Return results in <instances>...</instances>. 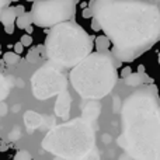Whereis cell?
<instances>
[{
	"instance_id": "5b68a950",
	"label": "cell",
	"mask_w": 160,
	"mask_h": 160,
	"mask_svg": "<svg viewBox=\"0 0 160 160\" xmlns=\"http://www.w3.org/2000/svg\"><path fill=\"white\" fill-rule=\"evenodd\" d=\"M42 148L59 158H86L96 149V132L91 121L78 118L52 128L42 141Z\"/></svg>"
},
{
	"instance_id": "ac0fdd59",
	"label": "cell",
	"mask_w": 160,
	"mask_h": 160,
	"mask_svg": "<svg viewBox=\"0 0 160 160\" xmlns=\"http://www.w3.org/2000/svg\"><path fill=\"white\" fill-rule=\"evenodd\" d=\"M13 48H14V52L18 53V55H21V53L24 52V48H25V47L18 41V42H16V44H14V47H13Z\"/></svg>"
},
{
	"instance_id": "d4e9b609",
	"label": "cell",
	"mask_w": 160,
	"mask_h": 160,
	"mask_svg": "<svg viewBox=\"0 0 160 160\" xmlns=\"http://www.w3.org/2000/svg\"><path fill=\"white\" fill-rule=\"evenodd\" d=\"M25 31H27V34H31V32H32V31H34V28H32V24H31V25H28V27L25 28Z\"/></svg>"
},
{
	"instance_id": "6da1fadb",
	"label": "cell",
	"mask_w": 160,
	"mask_h": 160,
	"mask_svg": "<svg viewBox=\"0 0 160 160\" xmlns=\"http://www.w3.org/2000/svg\"><path fill=\"white\" fill-rule=\"evenodd\" d=\"M88 7L118 61H135L159 41L160 7L153 0H91Z\"/></svg>"
},
{
	"instance_id": "5bb4252c",
	"label": "cell",
	"mask_w": 160,
	"mask_h": 160,
	"mask_svg": "<svg viewBox=\"0 0 160 160\" xmlns=\"http://www.w3.org/2000/svg\"><path fill=\"white\" fill-rule=\"evenodd\" d=\"M42 48L44 47H37V48H32V49L28 52L27 55V61L30 63H37L39 59L42 58Z\"/></svg>"
},
{
	"instance_id": "484cf974",
	"label": "cell",
	"mask_w": 160,
	"mask_h": 160,
	"mask_svg": "<svg viewBox=\"0 0 160 160\" xmlns=\"http://www.w3.org/2000/svg\"><path fill=\"white\" fill-rule=\"evenodd\" d=\"M17 2H20V0H10V3H17Z\"/></svg>"
},
{
	"instance_id": "f546056e",
	"label": "cell",
	"mask_w": 160,
	"mask_h": 160,
	"mask_svg": "<svg viewBox=\"0 0 160 160\" xmlns=\"http://www.w3.org/2000/svg\"><path fill=\"white\" fill-rule=\"evenodd\" d=\"M158 59H159V65H160V53H159V56H158Z\"/></svg>"
},
{
	"instance_id": "44dd1931",
	"label": "cell",
	"mask_w": 160,
	"mask_h": 160,
	"mask_svg": "<svg viewBox=\"0 0 160 160\" xmlns=\"http://www.w3.org/2000/svg\"><path fill=\"white\" fill-rule=\"evenodd\" d=\"M131 70H132V69H131L129 66H128V68H124V69H122V72H121V78L124 79V78H127L128 75H131V73H132Z\"/></svg>"
},
{
	"instance_id": "9a60e30c",
	"label": "cell",
	"mask_w": 160,
	"mask_h": 160,
	"mask_svg": "<svg viewBox=\"0 0 160 160\" xmlns=\"http://www.w3.org/2000/svg\"><path fill=\"white\" fill-rule=\"evenodd\" d=\"M7 94H8V83L4 76L0 73V101H2L4 97H7Z\"/></svg>"
},
{
	"instance_id": "603a6c76",
	"label": "cell",
	"mask_w": 160,
	"mask_h": 160,
	"mask_svg": "<svg viewBox=\"0 0 160 160\" xmlns=\"http://www.w3.org/2000/svg\"><path fill=\"white\" fill-rule=\"evenodd\" d=\"M10 4V0H0V14H2V10L6 7V6Z\"/></svg>"
},
{
	"instance_id": "277c9868",
	"label": "cell",
	"mask_w": 160,
	"mask_h": 160,
	"mask_svg": "<svg viewBox=\"0 0 160 160\" xmlns=\"http://www.w3.org/2000/svg\"><path fill=\"white\" fill-rule=\"evenodd\" d=\"M44 48L52 63L62 69H72L91 52L93 39L83 27L68 20L51 27Z\"/></svg>"
},
{
	"instance_id": "cb8c5ba5",
	"label": "cell",
	"mask_w": 160,
	"mask_h": 160,
	"mask_svg": "<svg viewBox=\"0 0 160 160\" xmlns=\"http://www.w3.org/2000/svg\"><path fill=\"white\" fill-rule=\"evenodd\" d=\"M18 158H28V159H30L31 156H30V155H27V153H22V155H21V153H18V155L16 156V159H18Z\"/></svg>"
},
{
	"instance_id": "4fadbf2b",
	"label": "cell",
	"mask_w": 160,
	"mask_h": 160,
	"mask_svg": "<svg viewBox=\"0 0 160 160\" xmlns=\"http://www.w3.org/2000/svg\"><path fill=\"white\" fill-rule=\"evenodd\" d=\"M112 47V44H111L110 38H108L107 35H98L96 38V48L98 51H102V52H107V51H110V48Z\"/></svg>"
},
{
	"instance_id": "2e32d148",
	"label": "cell",
	"mask_w": 160,
	"mask_h": 160,
	"mask_svg": "<svg viewBox=\"0 0 160 160\" xmlns=\"http://www.w3.org/2000/svg\"><path fill=\"white\" fill-rule=\"evenodd\" d=\"M3 59H4V62L7 65H16L17 62L20 61V55L16 53L14 51L13 52H6L4 55H3Z\"/></svg>"
},
{
	"instance_id": "4dcf8cb0",
	"label": "cell",
	"mask_w": 160,
	"mask_h": 160,
	"mask_svg": "<svg viewBox=\"0 0 160 160\" xmlns=\"http://www.w3.org/2000/svg\"><path fill=\"white\" fill-rule=\"evenodd\" d=\"M0 51H2V44H0Z\"/></svg>"
},
{
	"instance_id": "d6986e66",
	"label": "cell",
	"mask_w": 160,
	"mask_h": 160,
	"mask_svg": "<svg viewBox=\"0 0 160 160\" xmlns=\"http://www.w3.org/2000/svg\"><path fill=\"white\" fill-rule=\"evenodd\" d=\"M91 30H94V31H100V30H101L100 22L97 21V18H94V17H93V20H91Z\"/></svg>"
},
{
	"instance_id": "83f0119b",
	"label": "cell",
	"mask_w": 160,
	"mask_h": 160,
	"mask_svg": "<svg viewBox=\"0 0 160 160\" xmlns=\"http://www.w3.org/2000/svg\"><path fill=\"white\" fill-rule=\"evenodd\" d=\"M153 2H156V3H158V4H159V3H160V0H153Z\"/></svg>"
},
{
	"instance_id": "ba28073f",
	"label": "cell",
	"mask_w": 160,
	"mask_h": 160,
	"mask_svg": "<svg viewBox=\"0 0 160 160\" xmlns=\"http://www.w3.org/2000/svg\"><path fill=\"white\" fill-rule=\"evenodd\" d=\"M72 108V97L68 93V90H63L58 94V100L55 104V114L59 118H68Z\"/></svg>"
},
{
	"instance_id": "7a4b0ae2",
	"label": "cell",
	"mask_w": 160,
	"mask_h": 160,
	"mask_svg": "<svg viewBox=\"0 0 160 160\" xmlns=\"http://www.w3.org/2000/svg\"><path fill=\"white\" fill-rule=\"evenodd\" d=\"M158 97L149 88L135 91L122 108L124 135L118 143L138 159H160Z\"/></svg>"
},
{
	"instance_id": "8992f818",
	"label": "cell",
	"mask_w": 160,
	"mask_h": 160,
	"mask_svg": "<svg viewBox=\"0 0 160 160\" xmlns=\"http://www.w3.org/2000/svg\"><path fill=\"white\" fill-rule=\"evenodd\" d=\"M78 0H35L31 7L32 24L51 28L62 21L72 20Z\"/></svg>"
},
{
	"instance_id": "e0dca14e",
	"label": "cell",
	"mask_w": 160,
	"mask_h": 160,
	"mask_svg": "<svg viewBox=\"0 0 160 160\" xmlns=\"http://www.w3.org/2000/svg\"><path fill=\"white\" fill-rule=\"evenodd\" d=\"M20 42H21L24 47H31V45H32V37H31V34H24V35L21 37V39H20Z\"/></svg>"
},
{
	"instance_id": "4316f807",
	"label": "cell",
	"mask_w": 160,
	"mask_h": 160,
	"mask_svg": "<svg viewBox=\"0 0 160 160\" xmlns=\"http://www.w3.org/2000/svg\"><path fill=\"white\" fill-rule=\"evenodd\" d=\"M27 2H30V3H34V2H35V0H27Z\"/></svg>"
},
{
	"instance_id": "7c38bea8",
	"label": "cell",
	"mask_w": 160,
	"mask_h": 160,
	"mask_svg": "<svg viewBox=\"0 0 160 160\" xmlns=\"http://www.w3.org/2000/svg\"><path fill=\"white\" fill-rule=\"evenodd\" d=\"M32 24V16H31V11H24L22 14L17 16L16 18V27L20 28V30H25L28 25Z\"/></svg>"
},
{
	"instance_id": "52a82bcc",
	"label": "cell",
	"mask_w": 160,
	"mask_h": 160,
	"mask_svg": "<svg viewBox=\"0 0 160 160\" xmlns=\"http://www.w3.org/2000/svg\"><path fill=\"white\" fill-rule=\"evenodd\" d=\"M62 70V68L52 63L51 61L39 68L31 78V88L34 97L38 100H48L66 90L68 82Z\"/></svg>"
},
{
	"instance_id": "7402d4cb",
	"label": "cell",
	"mask_w": 160,
	"mask_h": 160,
	"mask_svg": "<svg viewBox=\"0 0 160 160\" xmlns=\"http://www.w3.org/2000/svg\"><path fill=\"white\" fill-rule=\"evenodd\" d=\"M14 10H16V14L17 16H20V14H22L25 11V8H24V6H16V7H14Z\"/></svg>"
},
{
	"instance_id": "f1b7e54d",
	"label": "cell",
	"mask_w": 160,
	"mask_h": 160,
	"mask_svg": "<svg viewBox=\"0 0 160 160\" xmlns=\"http://www.w3.org/2000/svg\"><path fill=\"white\" fill-rule=\"evenodd\" d=\"M158 111H159V115H160V105H159V107H158Z\"/></svg>"
},
{
	"instance_id": "ffe728a7",
	"label": "cell",
	"mask_w": 160,
	"mask_h": 160,
	"mask_svg": "<svg viewBox=\"0 0 160 160\" xmlns=\"http://www.w3.org/2000/svg\"><path fill=\"white\" fill-rule=\"evenodd\" d=\"M82 16H83V18H90V17H93V13H91V8H90V7L84 8V10L82 11Z\"/></svg>"
},
{
	"instance_id": "9c48e42d",
	"label": "cell",
	"mask_w": 160,
	"mask_h": 160,
	"mask_svg": "<svg viewBox=\"0 0 160 160\" xmlns=\"http://www.w3.org/2000/svg\"><path fill=\"white\" fill-rule=\"evenodd\" d=\"M16 18H17L16 10H14V7H11L10 4L6 6V7L2 10V14H0V22H2L3 27H4L6 34H13L14 32V28H16Z\"/></svg>"
},
{
	"instance_id": "3957f363",
	"label": "cell",
	"mask_w": 160,
	"mask_h": 160,
	"mask_svg": "<svg viewBox=\"0 0 160 160\" xmlns=\"http://www.w3.org/2000/svg\"><path fill=\"white\" fill-rule=\"evenodd\" d=\"M73 88L86 100H100L111 93L118 79L115 58L110 51L90 52L72 68L69 75Z\"/></svg>"
},
{
	"instance_id": "30bf717a",
	"label": "cell",
	"mask_w": 160,
	"mask_h": 160,
	"mask_svg": "<svg viewBox=\"0 0 160 160\" xmlns=\"http://www.w3.org/2000/svg\"><path fill=\"white\" fill-rule=\"evenodd\" d=\"M124 82L127 86L129 87H138V86L143 84V83H149V78L145 75L143 72H138V73H131L127 78H124Z\"/></svg>"
},
{
	"instance_id": "8fae6325",
	"label": "cell",
	"mask_w": 160,
	"mask_h": 160,
	"mask_svg": "<svg viewBox=\"0 0 160 160\" xmlns=\"http://www.w3.org/2000/svg\"><path fill=\"white\" fill-rule=\"evenodd\" d=\"M100 112H101L100 104H97V102H88V104H86L84 108H83V118L93 122L94 119L98 118Z\"/></svg>"
}]
</instances>
